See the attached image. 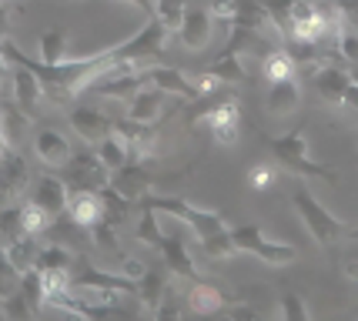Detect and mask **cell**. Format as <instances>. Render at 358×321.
Listing matches in <instances>:
<instances>
[{
  "instance_id": "60d3db41",
  "label": "cell",
  "mask_w": 358,
  "mask_h": 321,
  "mask_svg": "<svg viewBox=\"0 0 358 321\" xmlns=\"http://www.w3.org/2000/svg\"><path fill=\"white\" fill-rule=\"evenodd\" d=\"M331 7L338 10L345 27H355L358 31V0H331Z\"/></svg>"
},
{
  "instance_id": "7a4b0ae2",
  "label": "cell",
  "mask_w": 358,
  "mask_h": 321,
  "mask_svg": "<svg viewBox=\"0 0 358 321\" xmlns=\"http://www.w3.org/2000/svg\"><path fill=\"white\" fill-rule=\"evenodd\" d=\"M292 204H295L298 217H301L305 231L312 234L315 245L331 248V245H338V241H345V234H348V228H352V224H345L338 214L328 211L325 204L315 198L308 187H295V194H292Z\"/></svg>"
},
{
  "instance_id": "603a6c76",
  "label": "cell",
  "mask_w": 358,
  "mask_h": 321,
  "mask_svg": "<svg viewBox=\"0 0 358 321\" xmlns=\"http://www.w3.org/2000/svg\"><path fill=\"white\" fill-rule=\"evenodd\" d=\"M3 251H7L10 264H14L17 271L24 275V271H31L34 264H37L41 241H37V234H24V238H17V241H7V245H3Z\"/></svg>"
},
{
  "instance_id": "ffe728a7",
  "label": "cell",
  "mask_w": 358,
  "mask_h": 321,
  "mask_svg": "<svg viewBox=\"0 0 358 321\" xmlns=\"http://www.w3.org/2000/svg\"><path fill=\"white\" fill-rule=\"evenodd\" d=\"M187 308L194 311V315H218L228 308V298H224V291L215 288L211 281H191V291H187Z\"/></svg>"
},
{
  "instance_id": "5bb4252c",
  "label": "cell",
  "mask_w": 358,
  "mask_h": 321,
  "mask_svg": "<svg viewBox=\"0 0 358 321\" xmlns=\"http://www.w3.org/2000/svg\"><path fill=\"white\" fill-rule=\"evenodd\" d=\"M164 97H168V94L148 80L144 87H138V91L124 101L127 117H131V121H138V124H155L157 117H161V110H164Z\"/></svg>"
},
{
  "instance_id": "ee69618b",
  "label": "cell",
  "mask_w": 358,
  "mask_h": 321,
  "mask_svg": "<svg viewBox=\"0 0 358 321\" xmlns=\"http://www.w3.org/2000/svg\"><path fill=\"white\" fill-rule=\"evenodd\" d=\"M224 315L228 318H258V311L248 305H238V308H224Z\"/></svg>"
},
{
  "instance_id": "f907efd6",
  "label": "cell",
  "mask_w": 358,
  "mask_h": 321,
  "mask_svg": "<svg viewBox=\"0 0 358 321\" xmlns=\"http://www.w3.org/2000/svg\"><path fill=\"white\" fill-rule=\"evenodd\" d=\"M0 318H7V311H3V305H0Z\"/></svg>"
},
{
  "instance_id": "8992f818",
  "label": "cell",
  "mask_w": 358,
  "mask_h": 321,
  "mask_svg": "<svg viewBox=\"0 0 358 321\" xmlns=\"http://www.w3.org/2000/svg\"><path fill=\"white\" fill-rule=\"evenodd\" d=\"M67 178L64 181L71 187H87V191H101L104 184H110V168L97 157V151H80V154H71V161L64 164Z\"/></svg>"
},
{
  "instance_id": "bcb514c9",
  "label": "cell",
  "mask_w": 358,
  "mask_h": 321,
  "mask_svg": "<svg viewBox=\"0 0 358 321\" xmlns=\"http://www.w3.org/2000/svg\"><path fill=\"white\" fill-rule=\"evenodd\" d=\"M124 3H134V7H138V10H141L144 17L155 14V3H151V0H124Z\"/></svg>"
},
{
  "instance_id": "c3c4849f",
  "label": "cell",
  "mask_w": 358,
  "mask_h": 321,
  "mask_svg": "<svg viewBox=\"0 0 358 321\" xmlns=\"http://www.w3.org/2000/svg\"><path fill=\"white\" fill-rule=\"evenodd\" d=\"M345 241H358V224H355V228H348V234H345Z\"/></svg>"
},
{
  "instance_id": "5b68a950",
  "label": "cell",
  "mask_w": 358,
  "mask_h": 321,
  "mask_svg": "<svg viewBox=\"0 0 358 321\" xmlns=\"http://www.w3.org/2000/svg\"><path fill=\"white\" fill-rule=\"evenodd\" d=\"M194 121L208 127V134L218 141L221 148H234L238 144V134H241V107L234 97L221 101L215 107H201L194 114Z\"/></svg>"
},
{
  "instance_id": "484cf974",
  "label": "cell",
  "mask_w": 358,
  "mask_h": 321,
  "mask_svg": "<svg viewBox=\"0 0 358 321\" xmlns=\"http://www.w3.org/2000/svg\"><path fill=\"white\" fill-rule=\"evenodd\" d=\"M241 57H245L241 50H221V57L211 64L208 71H211L215 77H221L224 84H241V80L248 77V71H245V61H241Z\"/></svg>"
},
{
  "instance_id": "3957f363",
  "label": "cell",
  "mask_w": 358,
  "mask_h": 321,
  "mask_svg": "<svg viewBox=\"0 0 358 321\" xmlns=\"http://www.w3.org/2000/svg\"><path fill=\"white\" fill-rule=\"evenodd\" d=\"M268 148H271V154H275V161H278L281 168L295 171V174H301V178L338 184V171L322 164V161H312L305 131H288V134H281V138H271L268 141Z\"/></svg>"
},
{
  "instance_id": "f35d334b",
  "label": "cell",
  "mask_w": 358,
  "mask_h": 321,
  "mask_svg": "<svg viewBox=\"0 0 358 321\" xmlns=\"http://www.w3.org/2000/svg\"><path fill=\"white\" fill-rule=\"evenodd\" d=\"M278 311H281V318H288V321H305L308 315H312L308 305L301 301V294H281Z\"/></svg>"
},
{
  "instance_id": "8fae6325",
  "label": "cell",
  "mask_w": 358,
  "mask_h": 321,
  "mask_svg": "<svg viewBox=\"0 0 358 321\" xmlns=\"http://www.w3.org/2000/svg\"><path fill=\"white\" fill-rule=\"evenodd\" d=\"M31 181V171H27V161L20 157L17 148H3L0 154V204L14 201Z\"/></svg>"
},
{
  "instance_id": "74e56055",
  "label": "cell",
  "mask_w": 358,
  "mask_h": 321,
  "mask_svg": "<svg viewBox=\"0 0 358 321\" xmlns=\"http://www.w3.org/2000/svg\"><path fill=\"white\" fill-rule=\"evenodd\" d=\"M238 3L241 0H211V20L218 24V27H224V31H231L234 20H238Z\"/></svg>"
},
{
  "instance_id": "836d02e7",
  "label": "cell",
  "mask_w": 358,
  "mask_h": 321,
  "mask_svg": "<svg viewBox=\"0 0 358 321\" xmlns=\"http://www.w3.org/2000/svg\"><path fill=\"white\" fill-rule=\"evenodd\" d=\"M54 221H57V217H50L34 198L24 201V228H27V234H37V238H41V234H47V231L54 228Z\"/></svg>"
},
{
  "instance_id": "d6986e66",
  "label": "cell",
  "mask_w": 358,
  "mask_h": 321,
  "mask_svg": "<svg viewBox=\"0 0 358 321\" xmlns=\"http://www.w3.org/2000/svg\"><path fill=\"white\" fill-rule=\"evenodd\" d=\"M148 77H151V84L161 87L164 94H174V97H181V101H201V94L194 87V77H187L185 71H178V67H148Z\"/></svg>"
},
{
  "instance_id": "30bf717a",
  "label": "cell",
  "mask_w": 358,
  "mask_h": 321,
  "mask_svg": "<svg viewBox=\"0 0 358 321\" xmlns=\"http://www.w3.org/2000/svg\"><path fill=\"white\" fill-rule=\"evenodd\" d=\"M67 121L74 127V134H80V141H87V144H101L108 134H114V117H108V114L97 110V107L71 104Z\"/></svg>"
},
{
  "instance_id": "d590c367",
  "label": "cell",
  "mask_w": 358,
  "mask_h": 321,
  "mask_svg": "<svg viewBox=\"0 0 358 321\" xmlns=\"http://www.w3.org/2000/svg\"><path fill=\"white\" fill-rule=\"evenodd\" d=\"M335 54H338V61L348 64V67L358 64V31L355 27H342V31H338V37H335Z\"/></svg>"
},
{
  "instance_id": "ba28073f",
  "label": "cell",
  "mask_w": 358,
  "mask_h": 321,
  "mask_svg": "<svg viewBox=\"0 0 358 321\" xmlns=\"http://www.w3.org/2000/svg\"><path fill=\"white\" fill-rule=\"evenodd\" d=\"M74 288H97V291H117V294H138V281H131L127 275H121L117 268L104 271V268H94L80 261L78 271H71Z\"/></svg>"
},
{
  "instance_id": "d6a6232c",
  "label": "cell",
  "mask_w": 358,
  "mask_h": 321,
  "mask_svg": "<svg viewBox=\"0 0 358 321\" xmlns=\"http://www.w3.org/2000/svg\"><path fill=\"white\" fill-rule=\"evenodd\" d=\"M151 3H155L157 20L171 34H178V27H181V20H185V14H187V0H151Z\"/></svg>"
},
{
  "instance_id": "7bdbcfd3",
  "label": "cell",
  "mask_w": 358,
  "mask_h": 321,
  "mask_svg": "<svg viewBox=\"0 0 358 321\" xmlns=\"http://www.w3.org/2000/svg\"><path fill=\"white\" fill-rule=\"evenodd\" d=\"M117 271H121V275H127L131 281H141V278L148 275L151 268H148L144 261H134V258H124V255H121V261H117Z\"/></svg>"
},
{
  "instance_id": "1f68e13d",
  "label": "cell",
  "mask_w": 358,
  "mask_h": 321,
  "mask_svg": "<svg viewBox=\"0 0 358 321\" xmlns=\"http://www.w3.org/2000/svg\"><path fill=\"white\" fill-rule=\"evenodd\" d=\"M161 238H164V231H161V224H157V211H151V208H141L138 228H134V241H141V245H148V248H155V251H157Z\"/></svg>"
},
{
  "instance_id": "4dcf8cb0",
  "label": "cell",
  "mask_w": 358,
  "mask_h": 321,
  "mask_svg": "<svg viewBox=\"0 0 358 321\" xmlns=\"http://www.w3.org/2000/svg\"><path fill=\"white\" fill-rule=\"evenodd\" d=\"M37 61H44V64L67 61V34L57 31V27L41 34V57H37Z\"/></svg>"
},
{
  "instance_id": "816d5d0a",
  "label": "cell",
  "mask_w": 358,
  "mask_h": 321,
  "mask_svg": "<svg viewBox=\"0 0 358 321\" xmlns=\"http://www.w3.org/2000/svg\"><path fill=\"white\" fill-rule=\"evenodd\" d=\"M0 154H3V144H0Z\"/></svg>"
},
{
  "instance_id": "83f0119b",
  "label": "cell",
  "mask_w": 358,
  "mask_h": 321,
  "mask_svg": "<svg viewBox=\"0 0 358 321\" xmlns=\"http://www.w3.org/2000/svg\"><path fill=\"white\" fill-rule=\"evenodd\" d=\"M198 245H201V251L211 261H228V258H234V255H238V245H234V238H231V228L215 231V234L201 238Z\"/></svg>"
},
{
  "instance_id": "d4e9b609",
  "label": "cell",
  "mask_w": 358,
  "mask_h": 321,
  "mask_svg": "<svg viewBox=\"0 0 358 321\" xmlns=\"http://www.w3.org/2000/svg\"><path fill=\"white\" fill-rule=\"evenodd\" d=\"M262 74H265L268 84H275V80H285V77H298V64L285 47H275V50H268L265 61H262Z\"/></svg>"
},
{
  "instance_id": "b9f144b4",
  "label": "cell",
  "mask_w": 358,
  "mask_h": 321,
  "mask_svg": "<svg viewBox=\"0 0 358 321\" xmlns=\"http://www.w3.org/2000/svg\"><path fill=\"white\" fill-rule=\"evenodd\" d=\"M194 77V87H198V94L201 97H208V94H215V91H221L224 87V80L221 77H215L211 71H201V74H191Z\"/></svg>"
},
{
  "instance_id": "6da1fadb",
  "label": "cell",
  "mask_w": 358,
  "mask_h": 321,
  "mask_svg": "<svg viewBox=\"0 0 358 321\" xmlns=\"http://www.w3.org/2000/svg\"><path fill=\"white\" fill-rule=\"evenodd\" d=\"M138 208H151V211L171 214V217H178V221H185L187 228L194 231V238H198V241L208 238V234H215V231L228 228V221H224V214L221 211L198 208V204L178 198V194H151V191H148V194L138 201Z\"/></svg>"
},
{
  "instance_id": "cb8c5ba5",
  "label": "cell",
  "mask_w": 358,
  "mask_h": 321,
  "mask_svg": "<svg viewBox=\"0 0 358 321\" xmlns=\"http://www.w3.org/2000/svg\"><path fill=\"white\" fill-rule=\"evenodd\" d=\"M37 271H74L78 268V255L64 245H41L37 255Z\"/></svg>"
},
{
  "instance_id": "e575fe53",
  "label": "cell",
  "mask_w": 358,
  "mask_h": 321,
  "mask_svg": "<svg viewBox=\"0 0 358 321\" xmlns=\"http://www.w3.org/2000/svg\"><path fill=\"white\" fill-rule=\"evenodd\" d=\"M278 181V168L268 164V161H255L248 168V187L251 191H271Z\"/></svg>"
},
{
  "instance_id": "8d00e7d4",
  "label": "cell",
  "mask_w": 358,
  "mask_h": 321,
  "mask_svg": "<svg viewBox=\"0 0 358 321\" xmlns=\"http://www.w3.org/2000/svg\"><path fill=\"white\" fill-rule=\"evenodd\" d=\"M17 288H20V271L10 264L7 251H3V245H0V301H7Z\"/></svg>"
},
{
  "instance_id": "7dc6e473",
  "label": "cell",
  "mask_w": 358,
  "mask_h": 321,
  "mask_svg": "<svg viewBox=\"0 0 358 321\" xmlns=\"http://www.w3.org/2000/svg\"><path fill=\"white\" fill-rule=\"evenodd\" d=\"M345 278H348V281H358V261H345Z\"/></svg>"
},
{
  "instance_id": "52a82bcc",
  "label": "cell",
  "mask_w": 358,
  "mask_h": 321,
  "mask_svg": "<svg viewBox=\"0 0 358 321\" xmlns=\"http://www.w3.org/2000/svg\"><path fill=\"white\" fill-rule=\"evenodd\" d=\"M312 80H315V91H318V97H322L328 107H342L348 87L355 84V74L348 71V64L331 61V64H322V67L312 74Z\"/></svg>"
},
{
  "instance_id": "ac0fdd59",
  "label": "cell",
  "mask_w": 358,
  "mask_h": 321,
  "mask_svg": "<svg viewBox=\"0 0 358 321\" xmlns=\"http://www.w3.org/2000/svg\"><path fill=\"white\" fill-rule=\"evenodd\" d=\"M298 104H301V84H298V77H285V80L268 84L265 110L271 117H288V114L298 110Z\"/></svg>"
},
{
  "instance_id": "7402d4cb",
  "label": "cell",
  "mask_w": 358,
  "mask_h": 321,
  "mask_svg": "<svg viewBox=\"0 0 358 321\" xmlns=\"http://www.w3.org/2000/svg\"><path fill=\"white\" fill-rule=\"evenodd\" d=\"M101 201H104V221L114 224V228H121L127 217L134 214V208H138V201L127 198L124 191L114 187V184H104V187H101Z\"/></svg>"
},
{
  "instance_id": "4fadbf2b",
  "label": "cell",
  "mask_w": 358,
  "mask_h": 321,
  "mask_svg": "<svg viewBox=\"0 0 358 321\" xmlns=\"http://www.w3.org/2000/svg\"><path fill=\"white\" fill-rule=\"evenodd\" d=\"M10 80H14V101L24 107V110H27L31 117H37L41 104L47 101L41 77L34 74L31 67H24V64H14V71H10Z\"/></svg>"
},
{
  "instance_id": "2e32d148",
  "label": "cell",
  "mask_w": 358,
  "mask_h": 321,
  "mask_svg": "<svg viewBox=\"0 0 358 321\" xmlns=\"http://www.w3.org/2000/svg\"><path fill=\"white\" fill-rule=\"evenodd\" d=\"M211 31H215L211 10L187 7L185 20H181V27H178V37H181V44H185L187 50H204V47L211 44Z\"/></svg>"
},
{
  "instance_id": "f5cc1de1",
  "label": "cell",
  "mask_w": 358,
  "mask_h": 321,
  "mask_svg": "<svg viewBox=\"0 0 358 321\" xmlns=\"http://www.w3.org/2000/svg\"><path fill=\"white\" fill-rule=\"evenodd\" d=\"M355 80H358V74H355Z\"/></svg>"
},
{
  "instance_id": "7c38bea8",
  "label": "cell",
  "mask_w": 358,
  "mask_h": 321,
  "mask_svg": "<svg viewBox=\"0 0 358 321\" xmlns=\"http://www.w3.org/2000/svg\"><path fill=\"white\" fill-rule=\"evenodd\" d=\"M157 255L164 258V268H168L171 275L185 278V281H198V278H201V268H198V261L191 258V251H187V241H181V238H171V234H164V238H161V245H157Z\"/></svg>"
},
{
  "instance_id": "ab89813d",
  "label": "cell",
  "mask_w": 358,
  "mask_h": 321,
  "mask_svg": "<svg viewBox=\"0 0 358 321\" xmlns=\"http://www.w3.org/2000/svg\"><path fill=\"white\" fill-rule=\"evenodd\" d=\"M87 231L94 234V245H97V248H104V251H121V248H117V228H114V224H108L104 217H101L97 224H91Z\"/></svg>"
},
{
  "instance_id": "4316f807",
  "label": "cell",
  "mask_w": 358,
  "mask_h": 321,
  "mask_svg": "<svg viewBox=\"0 0 358 321\" xmlns=\"http://www.w3.org/2000/svg\"><path fill=\"white\" fill-rule=\"evenodd\" d=\"M138 298H141V308H144L148 315H155L157 305L168 298V285H164V278L157 275V271H148V275L138 281Z\"/></svg>"
},
{
  "instance_id": "f1b7e54d",
  "label": "cell",
  "mask_w": 358,
  "mask_h": 321,
  "mask_svg": "<svg viewBox=\"0 0 358 321\" xmlns=\"http://www.w3.org/2000/svg\"><path fill=\"white\" fill-rule=\"evenodd\" d=\"M24 234H27V228H24V204H7L0 211V245L17 241Z\"/></svg>"
},
{
  "instance_id": "9a60e30c",
  "label": "cell",
  "mask_w": 358,
  "mask_h": 321,
  "mask_svg": "<svg viewBox=\"0 0 358 321\" xmlns=\"http://www.w3.org/2000/svg\"><path fill=\"white\" fill-rule=\"evenodd\" d=\"M67 198H71V184L57 178V174H41L34 184V201L44 208L50 217L67 214Z\"/></svg>"
},
{
  "instance_id": "277c9868",
  "label": "cell",
  "mask_w": 358,
  "mask_h": 321,
  "mask_svg": "<svg viewBox=\"0 0 358 321\" xmlns=\"http://www.w3.org/2000/svg\"><path fill=\"white\" fill-rule=\"evenodd\" d=\"M231 238H234V245H238V251H248V255H255L258 261H265V264H271V268H285V264H292V261L298 258V251L288 245V241L268 238L258 224L231 228Z\"/></svg>"
},
{
  "instance_id": "9c48e42d",
  "label": "cell",
  "mask_w": 358,
  "mask_h": 321,
  "mask_svg": "<svg viewBox=\"0 0 358 321\" xmlns=\"http://www.w3.org/2000/svg\"><path fill=\"white\" fill-rule=\"evenodd\" d=\"M34 154H37V161L50 171H61L67 161H71V141L67 134H61L57 127H37V134H34Z\"/></svg>"
},
{
  "instance_id": "f6af8a7d",
  "label": "cell",
  "mask_w": 358,
  "mask_h": 321,
  "mask_svg": "<svg viewBox=\"0 0 358 321\" xmlns=\"http://www.w3.org/2000/svg\"><path fill=\"white\" fill-rule=\"evenodd\" d=\"M7 24H10V10H7V0H0V41L7 37Z\"/></svg>"
},
{
  "instance_id": "681fc988",
  "label": "cell",
  "mask_w": 358,
  "mask_h": 321,
  "mask_svg": "<svg viewBox=\"0 0 358 321\" xmlns=\"http://www.w3.org/2000/svg\"><path fill=\"white\" fill-rule=\"evenodd\" d=\"M0 144H3V121H0Z\"/></svg>"
},
{
  "instance_id": "44dd1931",
  "label": "cell",
  "mask_w": 358,
  "mask_h": 321,
  "mask_svg": "<svg viewBox=\"0 0 358 321\" xmlns=\"http://www.w3.org/2000/svg\"><path fill=\"white\" fill-rule=\"evenodd\" d=\"M0 121H3V148H20V141L31 131L34 117L17 101L14 104L7 101V104H0Z\"/></svg>"
},
{
  "instance_id": "f546056e",
  "label": "cell",
  "mask_w": 358,
  "mask_h": 321,
  "mask_svg": "<svg viewBox=\"0 0 358 321\" xmlns=\"http://www.w3.org/2000/svg\"><path fill=\"white\" fill-rule=\"evenodd\" d=\"M17 294L31 305L34 315L44 308V278H41L37 268H31V271H24V275H20V288H17Z\"/></svg>"
},
{
  "instance_id": "e0dca14e",
  "label": "cell",
  "mask_w": 358,
  "mask_h": 321,
  "mask_svg": "<svg viewBox=\"0 0 358 321\" xmlns=\"http://www.w3.org/2000/svg\"><path fill=\"white\" fill-rule=\"evenodd\" d=\"M67 214H71V224H78V228H91V224H97V221L104 217V201H101V191L71 187Z\"/></svg>"
}]
</instances>
